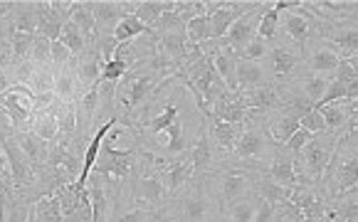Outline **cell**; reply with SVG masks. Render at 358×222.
I'll return each mask as SVG.
<instances>
[{
    "instance_id": "39",
    "label": "cell",
    "mask_w": 358,
    "mask_h": 222,
    "mask_svg": "<svg viewBox=\"0 0 358 222\" xmlns=\"http://www.w3.org/2000/svg\"><path fill=\"white\" fill-rule=\"evenodd\" d=\"M277 30H280V13L274 10L272 3H267L264 13L259 15V25H257V37L264 43L272 45L277 40Z\"/></svg>"
},
{
    "instance_id": "4",
    "label": "cell",
    "mask_w": 358,
    "mask_h": 222,
    "mask_svg": "<svg viewBox=\"0 0 358 222\" xmlns=\"http://www.w3.org/2000/svg\"><path fill=\"white\" fill-rule=\"evenodd\" d=\"M15 131H3L0 133V148H3V156L8 161V170H10V180H13V191L20 198H30L32 188L37 183V165L27 158L20 151V146L13 138ZM30 202V200H27Z\"/></svg>"
},
{
    "instance_id": "37",
    "label": "cell",
    "mask_w": 358,
    "mask_h": 222,
    "mask_svg": "<svg viewBox=\"0 0 358 222\" xmlns=\"http://www.w3.org/2000/svg\"><path fill=\"white\" fill-rule=\"evenodd\" d=\"M138 35L153 37V30H151V27L143 25V22L138 20L136 15H127L122 22H119V25H116V30H114V40L119 45L129 43V40H134V37H138Z\"/></svg>"
},
{
    "instance_id": "44",
    "label": "cell",
    "mask_w": 358,
    "mask_h": 222,
    "mask_svg": "<svg viewBox=\"0 0 358 222\" xmlns=\"http://www.w3.org/2000/svg\"><path fill=\"white\" fill-rule=\"evenodd\" d=\"M131 69V64L127 62V59H122V57H114V59H109V62L104 64V69H101V77H99V82H106V84H119L122 82V77L124 74Z\"/></svg>"
},
{
    "instance_id": "23",
    "label": "cell",
    "mask_w": 358,
    "mask_h": 222,
    "mask_svg": "<svg viewBox=\"0 0 358 222\" xmlns=\"http://www.w3.org/2000/svg\"><path fill=\"white\" fill-rule=\"evenodd\" d=\"M101 69H104V59H101L99 50L94 45H90L85 52L74 59V72H77V80L82 84V89H90V87H94L99 82Z\"/></svg>"
},
{
    "instance_id": "30",
    "label": "cell",
    "mask_w": 358,
    "mask_h": 222,
    "mask_svg": "<svg viewBox=\"0 0 358 222\" xmlns=\"http://www.w3.org/2000/svg\"><path fill=\"white\" fill-rule=\"evenodd\" d=\"M27 222H62V207H59L57 195L40 198L30 205V217Z\"/></svg>"
},
{
    "instance_id": "8",
    "label": "cell",
    "mask_w": 358,
    "mask_h": 222,
    "mask_svg": "<svg viewBox=\"0 0 358 222\" xmlns=\"http://www.w3.org/2000/svg\"><path fill=\"white\" fill-rule=\"evenodd\" d=\"M82 3L94 17L96 35H114L116 25L136 10V3H131V0H82Z\"/></svg>"
},
{
    "instance_id": "17",
    "label": "cell",
    "mask_w": 358,
    "mask_h": 222,
    "mask_svg": "<svg viewBox=\"0 0 358 222\" xmlns=\"http://www.w3.org/2000/svg\"><path fill=\"white\" fill-rule=\"evenodd\" d=\"M294 161H296V154L287 151L285 146H277L274 156L269 158L267 168H264V175H267L269 180H274V183L285 185V188H296V185H301V183H299V178H296Z\"/></svg>"
},
{
    "instance_id": "57",
    "label": "cell",
    "mask_w": 358,
    "mask_h": 222,
    "mask_svg": "<svg viewBox=\"0 0 358 222\" xmlns=\"http://www.w3.org/2000/svg\"><path fill=\"white\" fill-rule=\"evenodd\" d=\"M13 8H15V0H0V20L10 17Z\"/></svg>"
},
{
    "instance_id": "18",
    "label": "cell",
    "mask_w": 358,
    "mask_h": 222,
    "mask_svg": "<svg viewBox=\"0 0 358 222\" xmlns=\"http://www.w3.org/2000/svg\"><path fill=\"white\" fill-rule=\"evenodd\" d=\"M235 82H237V91H248V89H257V87L274 84L277 80H274L272 69H269L264 62H248V59H237Z\"/></svg>"
},
{
    "instance_id": "58",
    "label": "cell",
    "mask_w": 358,
    "mask_h": 222,
    "mask_svg": "<svg viewBox=\"0 0 358 222\" xmlns=\"http://www.w3.org/2000/svg\"><path fill=\"white\" fill-rule=\"evenodd\" d=\"M203 222H227V217H225V212H222L220 207H217V210L213 212V215H208Z\"/></svg>"
},
{
    "instance_id": "56",
    "label": "cell",
    "mask_w": 358,
    "mask_h": 222,
    "mask_svg": "<svg viewBox=\"0 0 358 222\" xmlns=\"http://www.w3.org/2000/svg\"><path fill=\"white\" fill-rule=\"evenodd\" d=\"M13 87V74H10V67L8 69H0V94L8 91Z\"/></svg>"
},
{
    "instance_id": "51",
    "label": "cell",
    "mask_w": 358,
    "mask_h": 222,
    "mask_svg": "<svg viewBox=\"0 0 358 222\" xmlns=\"http://www.w3.org/2000/svg\"><path fill=\"white\" fill-rule=\"evenodd\" d=\"M311 136H314V133H309L306 128H301V126H299V128H296V131L289 136V141L285 143V148H287V151H292V154H296V151H301V148H304L306 143L311 141Z\"/></svg>"
},
{
    "instance_id": "1",
    "label": "cell",
    "mask_w": 358,
    "mask_h": 222,
    "mask_svg": "<svg viewBox=\"0 0 358 222\" xmlns=\"http://www.w3.org/2000/svg\"><path fill=\"white\" fill-rule=\"evenodd\" d=\"M274 151H277V143L272 141V136L267 131V119L248 111V119L240 126L237 143L230 156L235 161H240V168L252 170V173H264Z\"/></svg>"
},
{
    "instance_id": "6",
    "label": "cell",
    "mask_w": 358,
    "mask_h": 222,
    "mask_svg": "<svg viewBox=\"0 0 358 222\" xmlns=\"http://www.w3.org/2000/svg\"><path fill=\"white\" fill-rule=\"evenodd\" d=\"M171 200H173L176 212H178V222H203L208 215L217 210V202L213 200L208 188L198 178L190 180Z\"/></svg>"
},
{
    "instance_id": "29",
    "label": "cell",
    "mask_w": 358,
    "mask_h": 222,
    "mask_svg": "<svg viewBox=\"0 0 358 222\" xmlns=\"http://www.w3.org/2000/svg\"><path fill=\"white\" fill-rule=\"evenodd\" d=\"M10 22L15 27V32H27V35H35L37 32V3H17L10 13Z\"/></svg>"
},
{
    "instance_id": "48",
    "label": "cell",
    "mask_w": 358,
    "mask_h": 222,
    "mask_svg": "<svg viewBox=\"0 0 358 222\" xmlns=\"http://www.w3.org/2000/svg\"><path fill=\"white\" fill-rule=\"evenodd\" d=\"M50 54H52V64H55V67H57V69L72 67L74 59H77L72 52H69L67 47H64L62 43H59V40H55V43L50 45Z\"/></svg>"
},
{
    "instance_id": "41",
    "label": "cell",
    "mask_w": 358,
    "mask_h": 222,
    "mask_svg": "<svg viewBox=\"0 0 358 222\" xmlns=\"http://www.w3.org/2000/svg\"><path fill=\"white\" fill-rule=\"evenodd\" d=\"M27 89L32 94H43V91H55V72L52 67H37L32 77L27 80Z\"/></svg>"
},
{
    "instance_id": "55",
    "label": "cell",
    "mask_w": 358,
    "mask_h": 222,
    "mask_svg": "<svg viewBox=\"0 0 358 222\" xmlns=\"http://www.w3.org/2000/svg\"><path fill=\"white\" fill-rule=\"evenodd\" d=\"M13 64V52H10V43L0 45V69H8Z\"/></svg>"
},
{
    "instance_id": "15",
    "label": "cell",
    "mask_w": 358,
    "mask_h": 222,
    "mask_svg": "<svg viewBox=\"0 0 358 222\" xmlns=\"http://www.w3.org/2000/svg\"><path fill=\"white\" fill-rule=\"evenodd\" d=\"M301 6L311 13L319 22H336L346 17H356V0H301Z\"/></svg>"
},
{
    "instance_id": "31",
    "label": "cell",
    "mask_w": 358,
    "mask_h": 222,
    "mask_svg": "<svg viewBox=\"0 0 358 222\" xmlns=\"http://www.w3.org/2000/svg\"><path fill=\"white\" fill-rule=\"evenodd\" d=\"M180 119V109L176 104H166L164 109H161V114H156L153 119H141L138 121V131H146V133H164L166 128L171 126V124H176ZM141 141V138H138Z\"/></svg>"
},
{
    "instance_id": "32",
    "label": "cell",
    "mask_w": 358,
    "mask_h": 222,
    "mask_svg": "<svg viewBox=\"0 0 358 222\" xmlns=\"http://www.w3.org/2000/svg\"><path fill=\"white\" fill-rule=\"evenodd\" d=\"M257 202L259 198L255 193H250V195L237 198L227 207H222V212H225L227 222H252L255 212H257Z\"/></svg>"
},
{
    "instance_id": "53",
    "label": "cell",
    "mask_w": 358,
    "mask_h": 222,
    "mask_svg": "<svg viewBox=\"0 0 358 222\" xmlns=\"http://www.w3.org/2000/svg\"><path fill=\"white\" fill-rule=\"evenodd\" d=\"M0 188H13L10 170H8V161L3 156V148H0Z\"/></svg>"
},
{
    "instance_id": "14",
    "label": "cell",
    "mask_w": 358,
    "mask_h": 222,
    "mask_svg": "<svg viewBox=\"0 0 358 222\" xmlns=\"http://www.w3.org/2000/svg\"><path fill=\"white\" fill-rule=\"evenodd\" d=\"M316 111L324 117L327 133H334V136L346 133L348 126H353V124H356V117H358L356 101H334V104L319 106Z\"/></svg>"
},
{
    "instance_id": "2",
    "label": "cell",
    "mask_w": 358,
    "mask_h": 222,
    "mask_svg": "<svg viewBox=\"0 0 358 222\" xmlns=\"http://www.w3.org/2000/svg\"><path fill=\"white\" fill-rule=\"evenodd\" d=\"M106 136H109V133H106ZM143 161H146V146H143V143L124 148V151H116L109 138H104L99 148V158H96L92 173L104 175V178L114 180V183H127L134 170L141 168Z\"/></svg>"
},
{
    "instance_id": "9",
    "label": "cell",
    "mask_w": 358,
    "mask_h": 222,
    "mask_svg": "<svg viewBox=\"0 0 358 222\" xmlns=\"http://www.w3.org/2000/svg\"><path fill=\"white\" fill-rule=\"evenodd\" d=\"M264 8H267V3H259V8H255L252 13H248V15H243L240 20L232 22L230 30L225 32V37H222V40H217V43H220V47L230 50L232 54H237V57H240V52H243V50L252 43L255 37H257L259 15L264 13Z\"/></svg>"
},
{
    "instance_id": "27",
    "label": "cell",
    "mask_w": 358,
    "mask_h": 222,
    "mask_svg": "<svg viewBox=\"0 0 358 222\" xmlns=\"http://www.w3.org/2000/svg\"><path fill=\"white\" fill-rule=\"evenodd\" d=\"M240 126H243V124H240ZM240 126H235V124H225V121H210L206 128H208V136H210L213 146H215L217 151H222V154L230 156L232 148H235V143H237Z\"/></svg>"
},
{
    "instance_id": "46",
    "label": "cell",
    "mask_w": 358,
    "mask_h": 222,
    "mask_svg": "<svg viewBox=\"0 0 358 222\" xmlns=\"http://www.w3.org/2000/svg\"><path fill=\"white\" fill-rule=\"evenodd\" d=\"M176 13L183 17V22H190L206 15V0H176Z\"/></svg>"
},
{
    "instance_id": "12",
    "label": "cell",
    "mask_w": 358,
    "mask_h": 222,
    "mask_svg": "<svg viewBox=\"0 0 358 222\" xmlns=\"http://www.w3.org/2000/svg\"><path fill=\"white\" fill-rule=\"evenodd\" d=\"M156 175H158V180L164 183L166 193L173 198L176 193H180L185 185L193 180L195 170H193V163H190V156L183 154V156H176V158H169L161 168H156Z\"/></svg>"
},
{
    "instance_id": "19",
    "label": "cell",
    "mask_w": 358,
    "mask_h": 222,
    "mask_svg": "<svg viewBox=\"0 0 358 222\" xmlns=\"http://www.w3.org/2000/svg\"><path fill=\"white\" fill-rule=\"evenodd\" d=\"M245 119H248V106H245L240 91H222L215 104H213L210 121H225L240 126Z\"/></svg>"
},
{
    "instance_id": "38",
    "label": "cell",
    "mask_w": 358,
    "mask_h": 222,
    "mask_svg": "<svg viewBox=\"0 0 358 222\" xmlns=\"http://www.w3.org/2000/svg\"><path fill=\"white\" fill-rule=\"evenodd\" d=\"M69 22H74V25H77V30L87 37V43H90V45L94 43V35H96V22H94V17H92V13L85 8V3H77V0H74L72 17H69Z\"/></svg>"
},
{
    "instance_id": "22",
    "label": "cell",
    "mask_w": 358,
    "mask_h": 222,
    "mask_svg": "<svg viewBox=\"0 0 358 222\" xmlns=\"http://www.w3.org/2000/svg\"><path fill=\"white\" fill-rule=\"evenodd\" d=\"M69 17H72V13H59L50 6V0H40L37 3V35L55 43V40H59L62 27L69 22Z\"/></svg>"
},
{
    "instance_id": "16",
    "label": "cell",
    "mask_w": 358,
    "mask_h": 222,
    "mask_svg": "<svg viewBox=\"0 0 358 222\" xmlns=\"http://www.w3.org/2000/svg\"><path fill=\"white\" fill-rule=\"evenodd\" d=\"M240 96H243L248 111H252V114L264 117V119L272 117L274 111H280L282 106H285L280 91H277V84H267V87H257V89L240 91Z\"/></svg>"
},
{
    "instance_id": "42",
    "label": "cell",
    "mask_w": 358,
    "mask_h": 222,
    "mask_svg": "<svg viewBox=\"0 0 358 222\" xmlns=\"http://www.w3.org/2000/svg\"><path fill=\"white\" fill-rule=\"evenodd\" d=\"M185 37L190 45H203L210 40V25H208V15L195 17V20L185 22Z\"/></svg>"
},
{
    "instance_id": "59",
    "label": "cell",
    "mask_w": 358,
    "mask_h": 222,
    "mask_svg": "<svg viewBox=\"0 0 358 222\" xmlns=\"http://www.w3.org/2000/svg\"><path fill=\"white\" fill-rule=\"evenodd\" d=\"M277 222H289V220H285V215H282V212H280V220H277Z\"/></svg>"
},
{
    "instance_id": "25",
    "label": "cell",
    "mask_w": 358,
    "mask_h": 222,
    "mask_svg": "<svg viewBox=\"0 0 358 222\" xmlns=\"http://www.w3.org/2000/svg\"><path fill=\"white\" fill-rule=\"evenodd\" d=\"M82 94H85V89H82V84H79V80H77L74 64L55 72V96H57L59 101H72L74 104Z\"/></svg>"
},
{
    "instance_id": "43",
    "label": "cell",
    "mask_w": 358,
    "mask_h": 222,
    "mask_svg": "<svg viewBox=\"0 0 358 222\" xmlns=\"http://www.w3.org/2000/svg\"><path fill=\"white\" fill-rule=\"evenodd\" d=\"M37 35V32H35ZM35 35H27V32H15L10 37V52H13V62H25L30 59V50L35 43Z\"/></svg>"
},
{
    "instance_id": "24",
    "label": "cell",
    "mask_w": 358,
    "mask_h": 222,
    "mask_svg": "<svg viewBox=\"0 0 358 222\" xmlns=\"http://www.w3.org/2000/svg\"><path fill=\"white\" fill-rule=\"evenodd\" d=\"M289 193H292V188L274 183V180H269L264 173H255V195H257L259 200L269 202V205H274L277 210H282V207L289 202Z\"/></svg>"
},
{
    "instance_id": "40",
    "label": "cell",
    "mask_w": 358,
    "mask_h": 222,
    "mask_svg": "<svg viewBox=\"0 0 358 222\" xmlns=\"http://www.w3.org/2000/svg\"><path fill=\"white\" fill-rule=\"evenodd\" d=\"M59 43H62L64 47H67L69 52L74 54V57H79V54H82L87 47H90V43H87V37L77 30V25H74V22H67V25L62 27V35H59Z\"/></svg>"
},
{
    "instance_id": "10",
    "label": "cell",
    "mask_w": 358,
    "mask_h": 222,
    "mask_svg": "<svg viewBox=\"0 0 358 222\" xmlns=\"http://www.w3.org/2000/svg\"><path fill=\"white\" fill-rule=\"evenodd\" d=\"M311 106L306 104H285L280 111H274L272 117H267V131L277 146H285L289 141L292 133L299 128V119L304 117Z\"/></svg>"
},
{
    "instance_id": "11",
    "label": "cell",
    "mask_w": 358,
    "mask_h": 222,
    "mask_svg": "<svg viewBox=\"0 0 358 222\" xmlns=\"http://www.w3.org/2000/svg\"><path fill=\"white\" fill-rule=\"evenodd\" d=\"M55 195L59 198V207H62V222H92V202L90 193L79 191L74 183L62 185Z\"/></svg>"
},
{
    "instance_id": "54",
    "label": "cell",
    "mask_w": 358,
    "mask_h": 222,
    "mask_svg": "<svg viewBox=\"0 0 358 222\" xmlns=\"http://www.w3.org/2000/svg\"><path fill=\"white\" fill-rule=\"evenodd\" d=\"M13 35H15V27H13L10 17L0 20V45H8V43H10Z\"/></svg>"
},
{
    "instance_id": "47",
    "label": "cell",
    "mask_w": 358,
    "mask_h": 222,
    "mask_svg": "<svg viewBox=\"0 0 358 222\" xmlns=\"http://www.w3.org/2000/svg\"><path fill=\"white\" fill-rule=\"evenodd\" d=\"M269 50H272V45L264 43V40H259V37H255L252 43L248 45V47L240 52V57L237 59H248V62H264L269 54Z\"/></svg>"
},
{
    "instance_id": "26",
    "label": "cell",
    "mask_w": 358,
    "mask_h": 222,
    "mask_svg": "<svg viewBox=\"0 0 358 222\" xmlns=\"http://www.w3.org/2000/svg\"><path fill=\"white\" fill-rule=\"evenodd\" d=\"M15 143L20 146V151L32 161L35 165H43L48 163V154H50V143L43 141V138H37L32 131H15L13 133Z\"/></svg>"
},
{
    "instance_id": "52",
    "label": "cell",
    "mask_w": 358,
    "mask_h": 222,
    "mask_svg": "<svg viewBox=\"0 0 358 222\" xmlns=\"http://www.w3.org/2000/svg\"><path fill=\"white\" fill-rule=\"evenodd\" d=\"M277 220H280V210H277L274 205H269V202L259 200L252 222H277Z\"/></svg>"
},
{
    "instance_id": "45",
    "label": "cell",
    "mask_w": 358,
    "mask_h": 222,
    "mask_svg": "<svg viewBox=\"0 0 358 222\" xmlns=\"http://www.w3.org/2000/svg\"><path fill=\"white\" fill-rule=\"evenodd\" d=\"M50 40L43 35H35V43L30 50V62L35 67H52V54H50Z\"/></svg>"
},
{
    "instance_id": "50",
    "label": "cell",
    "mask_w": 358,
    "mask_h": 222,
    "mask_svg": "<svg viewBox=\"0 0 358 222\" xmlns=\"http://www.w3.org/2000/svg\"><path fill=\"white\" fill-rule=\"evenodd\" d=\"M146 222H178V212H176L173 200L164 202L161 207L148 212V220Z\"/></svg>"
},
{
    "instance_id": "49",
    "label": "cell",
    "mask_w": 358,
    "mask_h": 222,
    "mask_svg": "<svg viewBox=\"0 0 358 222\" xmlns=\"http://www.w3.org/2000/svg\"><path fill=\"white\" fill-rule=\"evenodd\" d=\"M299 126L306 128L309 133H314V136H316V133H327V124H324V117L316 109L306 111L304 117L299 119Z\"/></svg>"
},
{
    "instance_id": "7",
    "label": "cell",
    "mask_w": 358,
    "mask_h": 222,
    "mask_svg": "<svg viewBox=\"0 0 358 222\" xmlns=\"http://www.w3.org/2000/svg\"><path fill=\"white\" fill-rule=\"evenodd\" d=\"M319 37L338 54V59L358 57L356 17H346V20H336V22H319Z\"/></svg>"
},
{
    "instance_id": "35",
    "label": "cell",
    "mask_w": 358,
    "mask_h": 222,
    "mask_svg": "<svg viewBox=\"0 0 358 222\" xmlns=\"http://www.w3.org/2000/svg\"><path fill=\"white\" fill-rule=\"evenodd\" d=\"M164 133L169 136V141L164 143V154L166 156L176 158V156H183V154H188V151H190V141H188V136H185L183 121H180V119L176 124H171Z\"/></svg>"
},
{
    "instance_id": "5",
    "label": "cell",
    "mask_w": 358,
    "mask_h": 222,
    "mask_svg": "<svg viewBox=\"0 0 358 222\" xmlns=\"http://www.w3.org/2000/svg\"><path fill=\"white\" fill-rule=\"evenodd\" d=\"M280 32L287 35V40L292 43L289 45L292 50L304 54V50L309 47L311 43L319 40V22H316V17L301 6V0H299L296 8H289V10L280 13V30H277V35H280Z\"/></svg>"
},
{
    "instance_id": "13",
    "label": "cell",
    "mask_w": 358,
    "mask_h": 222,
    "mask_svg": "<svg viewBox=\"0 0 358 222\" xmlns=\"http://www.w3.org/2000/svg\"><path fill=\"white\" fill-rule=\"evenodd\" d=\"M338 62H341V59H338V54L334 52L327 43H324L322 37H319L316 43H311L309 47L304 50L299 69L311 72V74H324V77H331V74L336 72Z\"/></svg>"
},
{
    "instance_id": "20",
    "label": "cell",
    "mask_w": 358,
    "mask_h": 222,
    "mask_svg": "<svg viewBox=\"0 0 358 222\" xmlns=\"http://www.w3.org/2000/svg\"><path fill=\"white\" fill-rule=\"evenodd\" d=\"M264 64L272 69L274 80H287V77H294V72H299L301 54L292 50L289 45H272Z\"/></svg>"
},
{
    "instance_id": "21",
    "label": "cell",
    "mask_w": 358,
    "mask_h": 222,
    "mask_svg": "<svg viewBox=\"0 0 358 222\" xmlns=\"http://www.w3.org/2000/svg\"><path fill=\"white\" fill-rule=\"evenodd\" d=\"M190 156V163H193L195 175H206L210 170H215L220 165V158H217V148L213 146L210 136H208V128H203L201 136L195 138L193 148L188 151ZM193 175V178H195Z\"/></svg>"
},
{
    "instance_id": "33",
    "label": "cell",
    "mask_w": 358,
    "mask_h": 222,
    "mask_svg": "<svg viewBox=\"0 0 358 222\" xmlns=\"http://www.w3.org/2000/svg\"><path fill=\"white\" fill-rule=\"evenodd\" d=\"M0 193L6 198V222H27L32 202L20 198L13 188H0Z\"/></svg>"
},
{
    "instance_id": "3",
    "label": "cell",
    "mask_w": 358,
    "mask_h": 222,
    "mask_svg": "<svg viewBox=\"0 0 358 222\" xmlns=\"http://www.w3.org/2000/svg\"><path fill=\"white\" fill-rule=\"evenodd\" d=\"M336 138L334 133H316L311 136V141L306 143L301 151H296V178L299 183L306 185H319L322 183L324 168H327L329 158L334 154V146H336Z\"/></svg>"
},
{
    "instance_id": "28",
    "label": "cell",
    "mask_w": 358,
    "mask_h": 222,
    "mask_svg": "<svg viewBox=\"0 0 358 222\" xmlns=\"http://www.w3.org/2000/svg\"><path fill=\"white\" fill-rule=\"evenodd\" d=\"M173 10H176V0H141V3H136L134 15L146 27H153L158 22V17Z\"/></svg>"
},
{
    "instance_id": "34",
    "label": "cell",
    "mask_w": 358,
    "mask_h": 222,
    "mask_svg": "<svg viewBox=\"0 0 358 222\" xmlns=\"http://www.w3.org/2000/svg\"><path fill=\"white\" fill-rule=\"evenodd\" d=\"M338 84L346 87L348 91V101H358V69H356V59H341L336 67V72L331 74Z\"/></svg>"
},
{
    "instance_id": "36",
    "label": "cell",
    "mask_w": 358,
    "mask_h": 222,
    "mask_svg": "<svg viewBox=\"0 0 358 222\" xmlns=\"http://www.w3.org/2000/svg\"><path fill=\"white\" fill-rule=\"evenodd\" d=\"M30 131L35 133L37 138H43V141H48V143L57 141V136H59L57 119H55L50 111H35V119H32Z\"/></svg>"
}]
</instances>
